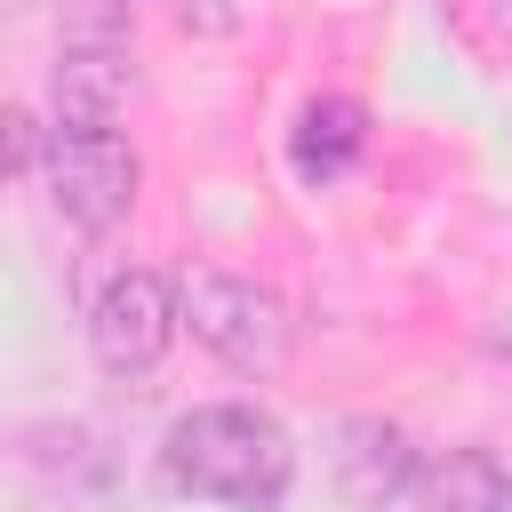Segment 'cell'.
<instances>
[{
  "instance_id": "8992f818",
  "label": "cell",
  "mask_w": 512,
  "mask_h": 512,
  "mask_svg": "<svg viewBox=\"0 0 512 512\" xmlns=\"http://www.w3.org/2000/svg\"><path fill=\"white\" fill-rule=\"evenodd\" d=\"M360 144H368V112L352 96H312L296 112V128H288V160H296L304 184H336L360 160Z\"/></svg>"
},
{
  "instance_id": "3957f363",
  "label": "cell",
  "mask_w": 512,
  "mask_h": 512,
  "mask_svg": "<svg viewBox=\"0 0 512 512\" xmlns=\"http://www.w3.org/2000/svg\"><path fill=\"white\" fill-rule=\"evenodd\" d=\"M184 320L192 336L232 360L240 376H280L288 360V304L264 288V280H240V272H192L184 280Z\"/></svg>"
},
{
  "instance_id": "277c9868",
  "label": "cell",
  "mask_w": 512,
  "mask_h": 512,
  "mask_svg": "<svg viewBox=\"0 0 512 512\" xmlns=\"http://www.w3.org/2000/svg\"><path fill=\"white\" fill-rule=\"evenodd\" d=\"M168 336H176V296H168V280H160L152 264H120V272L96 288V304H88V352H96V368L136 384V376L160 368Z\"/></svg>"
},
{
  "instance_id": "52a82bcc",
  "label": "cell",
  "mask_w": 512,
  "mask_h": 512,
  "mask_svg": "<svg viewBox=\"0 0 512 512\" xmlns=\"http://www.w3.org/2000/svg\"><path fill=\"white\" fill-rule=\"evenodd\" d=\"M424 512H512V472L496 448H448L416 472Z\"/></svg>"
},
{
  "instance_id": "5b68a950",
  "label": "cell",
  "mask_w": 512,
  "mask_h": 512,
  "mask_svg": "<svg viewBox=\"0 0 512 512\" xmlns=\"http://www.w3.org/2000/svg\"><path fill=\"white\" fill-rule=\"evenodd\" d=\"M336 488H344L352 504H392V496H408V488H416V448H408V432L384 424V416H352V424L336 432Z\"/></svg>"
},
{
  "instance_id": "9c48e42d",
  "label": "cell",
  "mask_w": 512,
  "mask_h": 512,
  "mask_svg": "<svg viewBox=\"0 0 512 512\" xmlns=\"http://www.w3.org/2000/svg\"><path fill=\"white\" fill-rule=\"evenodd\" d=\"M32 152H40V128H32L16 104H0V176H8V168H24Z\"/></svg>"
},
{
  "instance_id": "ba28073f",
  "label": "cell",
  "mask_w": 512,
  "mask_h": 512,
  "mask_svg": "<svg viewBox=\"0 0 512 512\" xmlns=\"http://www.w3.org/2000/svg\"><path fill=\"white\" fill-rule=\"evenodd\" d=\"M448 32L480 64H504L512 56V0H448Z\"/></svg>"
},
{
  "instance_id": "30bf717a",
  "label": "cell",
  "mask_w": 512,
  "mask_h": 512,
  "mask_svg": "<svg viewBox=\"0 0 512 512\" xmlns=\"http://www.w3.org/2000/svg\"><path fill=\"white\" fill-rule=\"evenodd\" d=\"M232 16H240V0H184L192 32H232Z\"/></svg>"
},
{
  "instance_id": "6da1fadb",
  "label": "cell",
  "mask_w": 512,
  "mask_h": 512,
  "mask_svg": "<svg viewBox=\"0 0 512 512\" xmlns=\"http://www.w3.org/2000/svg\"><path fill=\"white\" fill-rule=\"evenodd\" d=\"M160 472L200 496V504H224V512H280L288 504V480H296V448L288 432L248 408V400H208L192 416L168 424L160 440Z\"/></svg>"
},
{
  "instance_id": "7a4b0ae2",
  "label": "cell",
  "mask_w": 512,
  "mask_h": 512,
  "mask_svg": "<svg viewBox=\"0 0 512 512\" xmlns=\"http://www.w3.org/2000/svg\"><path fill=\"white\" fill-rule=\"evenodd\" d=\"M40 168H48V200L80 232H112L136 200V176H144L120 120H64V112L40 128Z\"/></svg>"
}]
</instances>
